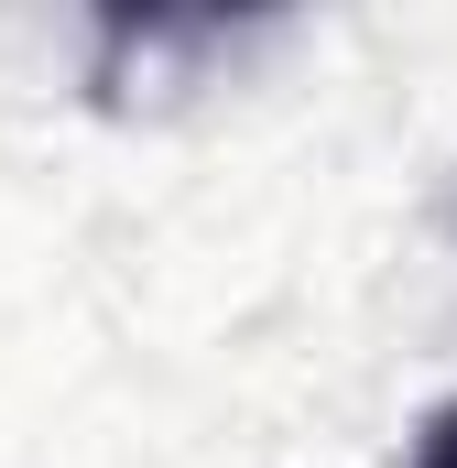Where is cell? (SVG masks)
I'll return each instance as SVG.
<instances>
[{"label":"cell","mask_w":457,"mask_h":468,"mask_svg":"<svg viewBox=\"0 0 457 468\" xmlns=\"http://www.w3.org/2000/svg\"><path fill=\"white\" fill-rule=\"evenodd\" d=\"M414 468H457V403L425 414V436H414Z\"/></svg>","instance_id":"6da1fadb"}]
</instances>
